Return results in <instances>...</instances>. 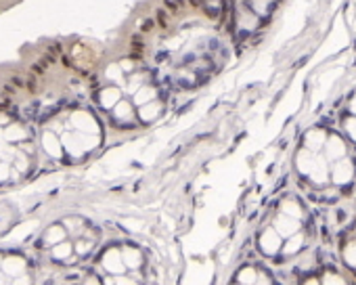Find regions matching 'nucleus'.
I'll return each mask as SVG.
<instances>
[{"label":"nucleus","mask_w":356,"mask_h":285,"mask_svg":"<svg viewBox=\"0 0 356 285\" xmlns=\"http://www.w3.org/2000/svg\"><path fill=\"white\" fill-rule=\"evenodd\" d=\"M34 124L42 156L57 162H78L90 156L103 140L101 113L86 103H61Z\"/></svg>","instance_id":"obj_1"},{"label":"nucleus","mask_w":356,"mask_h":285,"mask_svg":"<svg viewBox=\"0 0 356 285\" xmlns=\"http://www.w3.org/2000/svg\"><path fill=\"white\" fill-rule=\"evenodd\" d=\"M42 149L34 120L15 107H0V189L17 187L32 179Z\"/></svg>","instance_id":"obj_2"},{"label":"nucleus","mask_w":356,"mask_h":285,"mask_svg":"<svg viewBox=\"0 0 356 285\" xmlns=\"http://www.w3.org/2000/svg\"><path fill=\"white\" fill-rule=\"evenodd\" d=\"M97 247L95 229L82 218H59L42 229L34 256L53 266H76Z\"/></svg>","instance_id":"obj_3"}]
</instances>
